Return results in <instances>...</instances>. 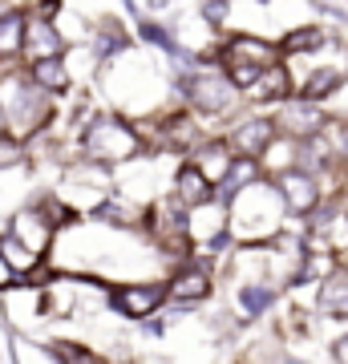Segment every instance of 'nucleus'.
Returning <instances> with one entry per match:
<instances>
[{
	"mask_svg": "<svg viewBox=\"0 0 348 364\" xmlns=\"http://www.w3.org/2000/svg\"><path fill=\"white\" fill-rule=\"evenodd\" d=\"M73 150L102 166H122L130 158H138L146 150L142 130H138V117L114 105H93L90 114L81 117V126L73 130Z\"/></svg>",
	"mask_w": 348,
	"mask_h": 364,
	"instance_id": "obj_1",
	"label": "nucleus"
},
{
	"mask_svg": "<svg viewBox=\"0 0 348 364\" xmlns=\"http://www.w3.org/2000/svg\"><path fill=\"white\" fill-rule=\"evenodd\" d=\"M0 105H4V126L16 130L21 138H37L41 130H49L57 122L61 97H53L49 90H41L28 77L25 65H13L0 73Z\"/></svg>",
	"mask_w": 348,
	"mask_h": 364,
	"instance_id": "obj_2",
	"label": "nucleus"
},
{
	"mask_svg": "<svg viewBox=\"0 0 348 364\" xmlns=\"http://www.w3.org/2000/svg\"><path fill=\"white\" fill-rule=\"evenodd\" d=\"M227 210H231V231L239 243H268L284 231L288 219V203L271 178H259L247 191H239L227 203Z\"/></svg>",
	"mask_w": 348,
	"mask_h": 364,
	"instance_id": "obj_3",
	"label": "nucleus"
},
{
	"mask_svg": "<svg viewBox=\"0 0 348 364\" xmlns=\"http://www.w3.org/2000/svg\"><path fill=\"white\" fill-rule=\"evenodd\" d=\"M167 272L130 275V279H105V308L117 324H142L146 316L167 308Z\"/></svg>",
	"mask_w": 348,
	"mask_h": 364,
	"instance_id": "obj_4",
	"label": "nucleus"
},
{
	"mask_svg": "<svg viewBox=\"0 0 348 364\" xmlns=\"http://www.w3.org/2000/svg\"><path fill=\"white\" fill-rule=\"evenodd\" d=\"M280 41L255 37V33H223L219 37V65L227 69V77L247 90L259 77V69H268L271 61H280Z\"/></svg>",
	"mask_w": 348,
	"mask_h": 364,
	"instance_id": "obj_5",
	"label": "nucleus"
},
{
	"mask_svg": "<svg viewBox=\"0 0 348 364\" xmlns=\"http://www.w3.org/2000/svg\"><path fill=\"white\" fill-rule=\"evenodd\" d=\"M280 134L275 126V114H263V109H247V114H235L227 126H223V138L231 142L235 154H251L259 158L271 146V138Z\"/></svg>",
	"mask_w": 348,
	"mask_h": 364,
	"instance_id": "obj_6",
	"label": "nucleus"
},
{
	"mask_svg": "<svg viewBox=\"0 0 348 364\" xmlns=\"http://www.w3.org/2000/svg\"><path fill=\"white\" fill-rule=\"evenodd\" d=\"M332 117L324 114L320 102H312V97H300V93H292V97H284V102L275 105V126H280V134H288V138H312V134H320L324 126H328Z\"/></svg>",
	"mask_w": 348,
	"mask_h": 364,
	"instance_id": "obj_7",
	"label": "nucleus"
},
{
	"mask_svg": "<svg viewBox=\"0 0 348 364\" xmlns=\"http://www.w3.org/2000/svg\"><path fill=\"white\" fill-rule=\"evenodd\" d=\"M4 227H9V231H16V235L28 243V247H37L41 255H49L53 243H57V223H53L49 215H45V210L33 203V198L16 203V207L4 215Z\"/></svg>",
	"mask_w": 348,
	"mask_h": 364,
	"instance_id": "obj_8",
	"label": "nucleus"
},
{
	"mask_svg": "<svg viewBox=\"0 0 348 364\" xmlns=\"http://www.w3.org/2000/svg\"><path fill=\"white\" fill-rule=\"evenodd\" d=\"M93 49V57L97 61H114V57H122L126 49H134L138 45V37H134V25H126V16H117V13H102V16H93V25H90V41H85Z\"/></svg>",
	"mask_w": 348,
	"mask_h": 364,
	"instance_id": "obj_9",
	"label": "nucleus"
},
{
	"mask_svg": "<svg viewBox=\"0 0 348 364\" xmlns=\"http://www.w3.org/2000/svg\"><path fill=\"white\" fill-rule=\"evenodd\" d=\"M271 182L280 186V195H284L288 215H292V219H304V215H308V210L324 198V182H320V174H312V170H304V166L284 170V174H275Z\"/></svg>",
	"mask_w": 348,
	"mask_h": 364,
	"instance_id": "obj_10",
	"label": "nucleus"
},
{
	"mask_svg": "<svg viewBox=\"0 0 348 364\" xmlns=\"http://www.w3.org/2000/svg\"><path fill=\"white\" fill-rule=\"evenodd\" d=\"M292 93H296V77H292V65L280 57L268 69H259V77L243 90V105H259L263 109V105H280Z\"/></svg>",
	"mask_w": 348,
	"mask_h": 364,
	"instance_id": "obj_11",
	"label": "nucleus"
},
{
	"mask_svg": "<svg viewBox=\"0 0 348 364\" xmlns=\"http://www.w3.org/2000/svg\"><path fill=\"white\" fill-rule=\"evenodd\" d=\"M69 49L61 25L53 16H41L28 9V21H25V45H21V65L25 61H37V57H57V53Z\"/></svg>",
	"mask_w": 348,
	"mask_h": 364,
	"instance_id": "obj_12",
	"label": "nucleus"
},
{
	"mask_svg": "<svg viewBox=\"0 0 348 364\" xmlns=\"http://www.w3.org/2000/svg\"><path fill=\"white\" fill-rule=\"evenodd\" d=\"M231 299H235V316H239L243 324H255V320H263V316L275 308L280 284H275V279H239Z\"/></svg>",
	"mask_w": 348,
	"mask_h": 364,
	"instance_id": "obj_13",
	"label": "nucleus"
},
{
	"mask_svg": "<svg viewBox=\"0 0 348 364\" xmlns=\"http://www.w3.org/2000/svg\"><path fill=\"white\" fill-rule=\"evenodd\" d=\"M167 191L179 198L186 210H191V207H199V203H206V198H215V182L206 178L191 158H179L174 170H170V186H167Z\"/></svg>",
	"mask_w": 348,
	"mask_h": 364,
	"instance_id": "obj_14",
	"label": "nucleus"
},
{
	"mask_svg": "<svg viewBox=\"0 0 348 364\" xmlns=\"http://www.w3.org/2000/svg\"><path fill=\"white\" fill-rule=\"evenodd\" d=\"M130 25H134L138 45H142V49H150V53H158V57H174V53L182 49V41L174 37V25H170L167 16L138 13V16H130Z\"/></svg>",
	"mask_w": 348,
	"mask_h": 364,
	"instance_id": "obj_15",
	"label": "nucleus"
},
{
	"mask_svg": "<svg viewBox=\"0 0 348 364\" xmlns=\"http://www.w3.org/2000/svg\"><path fill=\"white\" fill-rule=\"evenodd\" d=\"M0 259H4V267H9V272H13V279H28L37 267H45V263H49V255H41L37 247H28L21 235L9 231V227L0 223Z\"/></svg>",
	"mask_w": 348,
	"mask_h": 364,
	"instance_id": "obj_16",
	"label": "nucleus"
},
{
	"mask_svg": "<svg viewBox=\"0 0 348 364\" xmlns=\"http://www.w3.org/2000/svg\"><path fill=\"white\" fill-rule=\"evenodd\" d=\"M25 21H28V4H21V0L0 9V61H9V65H21Z\"/></svg>",
	"mask_w": 348,
	"mask_h": 364,
	"instance_id": "obj_17",
	"label": "nucleus"
},
{
	"mask_svg": "<svg viewBox=\"0 0 348 364\" xmlns=\"http://www.w3.org/2000/svg\"><path fill=\"white\" fill-rule=\"evenodd\" d=\"M25 69H28V77L37 81L41 90H49L53 97H69V93L78 90V85H73V73H69V65H65V53L25 61Z\"/></svg>",
	"mask_w": 348,
	"mask_h": 364,
	"instance_id": "obj_18",
	"label": "nucleus"
},
{
	"mask_svg": "<svg viewBox=\"0 0 348 364\" xmlns=\"http://www.w3.org/2000/svg\"><path fill=\"white\" fill-rule=\"evenodd\" d=\"M194 162V166L203 170L206 178L211 182H219L223 178V170L231 166V158H235V150H231V142H227V138H223V130H215V134H206L203 142L194 146L191 154H186Z\"/></svg>",
	"mask_w": 348,
	"mask_h": 364,
	"instance_id": "obj_19",
	"label": "nucleus"
},
{
	"mask_svg": "<svg viewBox=\"0 0 348 364\" xmlns=\"http://www.w3.org/2000/svg\"><path fill=\"white\" fill-rule=\"evenodd\" d=\"M259 178H268V174H263V166H259V158L235 154V158H231V166L223 170V178L215 182V198L231 203L239 191H247V186H251V182H259Z\"/></svg>",
	"mask_w": 348,
	"mask_h": 364,
	"instance_id": "obj_20",
	"label": "nucleus"
},
{
	"mask_svg": "<svg viewBox=\"0 0 348 364\" xmlns=\"http://www.w3.org/2000/svg\"><path fill=\"white\" fill-rule=\"evenodd\" d=\"M316 312L324 320H348V272L336 267L332 275H324L316 287Z\"/></svg>",
	"mask_w": 348,
	"mask_h": 364,
	"instance_id": "obj_21",
	"label": "nucleus"
},
{
	"mask_svg": "<svg viewBox=\"0 0 348 364\" xmlns=\"http://www.w3.org/2000/svg\"><path fill=\"white\" fill-rule=\"evenodd\" d=\"M340 85H344V69H336V65H320V69H312L308 77H296V93L312 97V102H328L332 93H340Z\"/></svg>",
	"mask_w": 348,
	"mask_h": 364,
	"instance_id": "obj_22",
	"label": "nucleus"
},
{
	"mask_svg": "<svg viewBox=\"0 0 348 364\" xmlns=\"http://www.w3.org/2000/svg\"><path fill=\"white\" fill-rule=\"evenodd\" d=\"M328 45V33L320 25H296L288 28L284 37H280V53H284V61L292 57H308V53H320Z\"/></svg>",
	"mask_w": 348,
	"mask_h": 364,
	"instance_id": "obj_23",
	"label": "nucleus"
},
{
	"mask_svg": "<svg viewBox=\"0 0 348 364\" xmlns=\"http://www.w3.org/2000/svg\"><path fill=\"white\" fill-rule=\"evenodd\" d=\"M9 360L16 364H57V356H53V344L49 336H37V332H13V340H9Z\"/></svg>",
	"mask_w": 348,
	"mask_h": 364,
	"instance_id": "obj_24",
	"label": "nucleus"
},
{
	"mask_svg": "<svg viewBox=\"0 0 348 364\" xmlns=\"http://www.w3.org/2000/svg\"><path fill=\"white\" fill-rule=\"evenodd\" d=\"M296 162H300V138H288V134H275V138H271V146L259 154V166H263V174H268V178H275V174L292 170Z\"/></svg>",
	"mask_w": 348,
	"mask_h": 364,
	"instance_id": "obj_25",
	"label": "nucleus"
},
{
	"mask_svg": "<svg viewBox=\"0 0 348 364\" xmlns=\"http://www.w3.org/2000/svg\"><path fill=\"white\" fill-rule=\"evenodd\" d=\"M16 170H33V150H28V138L4 126L0 130V174H16Z\"/></svg>",
	"mask_w": 348,
	"mask_h": 364,
	"instance_id": "obj_26",
	"label": "nucleus"
},
{
	"mask_svg": "<svg viewBox=\"0 0 348 364\" xmlns=\"http://www.w3.org/2000/svg\"><path fill=\"white\" fill-rule=\"evenodd\" d=\"M49 344H53V356H57V364H93V360H102V352L93 348V344H85V340L49 336Z\"/></svg>",
	"mask_w": 348,
	"mask_h": 364,
	"instance_id": "obj_27",
	"label": "nucleus"
},
{
	"mask_svg": "<svg viewBox=\"0 0 348 364\" xmlns=\"http://www.w3.org/2000/svg\"><path fill=\"white\" fill-rule=\"evenodd\" d=\"M231 9H235V0H199V16H203L206 25L215 28V33H227Z\"/></svg>",
	"mask_w": 348,
	"mask_h": 364,
	"instance_id": "obj_28",
	"label": "nucleus"
},
{
	"mask_svg": "<svg viewBox=\"0 0 348 364\" xmlns=\"http://www.w3.org/2000/svg\"><path fill=\"white\" fill-rule=\"evenodd\" d=\"M324 130H328V138H332L336 166H340V170H348V117H344V122H328Z\"/></svg>",
	"mask_w": 348,
	"mask_h": 364,
	"instance_id": "obj_29",
	"label": "nucleus"
},
{
	"mask_svg": "<svg viewBox=\"0 0 348 364\" xmlns=\"http://www.w3.org/2000/svg\"><path fill=\"white\" fill-rule=\"evenodd\" d=\"M138 4H142V13H154V16H167L170 9H174V4H179V0H138Z\"/></svg>",
	"mask_w": 348,
	"mask_h": 364,
	"instance_id": "obj_30",
	"label": "nucleus"
},
{
	"mask_svg": "<svg viewBox=\"0 0 348 364\" xmlns=\"http://www.w3.org/2000/svg\"><path fill=\"white\" fill-rule=\"evenodd\" d=\"M332 360L348 364V332H344V336H336V340H332Z\"/></svg>",
	"mask_w": 348,
	"mask_h": 364,
	"instance_id": "obj_31",
	"label": "nucleus"
},
{
	"mask_svg": "<svg viewBox=\"0 0 348 364\" xmlns=\"http://www.w3.org/2000/svg\"><path fill=\"white\" fill-rule=\"evenodd\" d=\"M0 130H4V105H0Z\"/></svg>",
	"mask_w": 348,
	"mask_h": 364,
	"instance_id": "obj_32",
	"label": "nucleus"
},
{
	"mask_svg": "<svg viewBox=\"0 0 348 364\" xmlns=\"http://www.w3.org/2000/svg\"><path fill=\"white\" fill-rule=\"evenodd\" d=\"M259 4H271V0H259Z\"/></svg>",
	"mask_w": 348,
	"mask_h": 364,
	"instance_id": "obj_33",
	"label": "nucleus"
}]
</instances>
